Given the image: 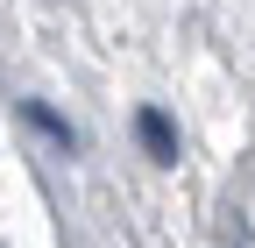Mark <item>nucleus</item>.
I'll list each match as a JSON object with an SVG mask.
<instances>
[{
    "label": "nucleus",
    "mask_w": 255,
    "mask_h": 248,
    "mask_svg": "<svg viewBox=\"0 0 255 248\" xmlns=\"http://www.w3.org/2000/svg\"><path fill=\"white\" fill-rule=\"evenodd\" d=\"M142 142H149V156H156V163H177V135H170V121H163V114H142Z\"/></svg>",
    "instance_id": "nucleus-1"
},
{
    "label": "nucleus",
    "mask_w": 255,
    "mask_h": 248,
    "mask_svg": "<svg viewBox=\"0 0 255 248\" xmlns=\"http://www.w3.org/2000/svg\"><path fill=\"white\" fill-rule=\"evenodd\" d=\"M220 241H227V248H255V220L227 206V220H220Z\"/></svg>",
    "instance_id": "nucleus-2"
}]
</instances>
